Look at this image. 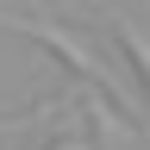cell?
<instances>
[{
	"label": "cell",
	"instance_id": "obj_1",
	"mask_svg": "<svg viewBox=\"0 0 150 150\" xmlns=\"http://www.w3.org/2000/svg\"><path fill=\"white\" fill-rule=\"evenodd\" d=\"M0 25H13V31H25V38H38L44 50H56L63 63L81 75V81L94 88V94H106L119 112H138V100H131V88H125V75L106 63L100 50H94V38H81L75 25H50V19H25V13H0Z\"/></svg>",
	"mask_w": 150,
	"mask_h": 150
},
{
	"label": "cell",
	"instance_id": "obj_2",
	"mask_svg": "<svg viewBox=\"0 0 150 150\" xmlns=\"http://www.w3.org/2000/svg\"><path fill=\"white\" fill-rule=\"evenodd\" d=\"M112 31H119V44H125V56L138 63V75L150 81V31H144V25H138L131 13H119V19H112Z\"/></svg>",
	"mask_w": 150,
	"mask_h": 150
},
{
	"label": "cell",
	"instance_id": "obj_3",
	"mask_svg": "<svg viewBox=\"0 0 150 150\" xmlns=\"http://www.w3.org/2000/svg\"><path fill=\"white\" fill-rule=\"evenodd\" d=\"M50 150H94V144H88V138H75V144H50Z\"/></svg>",
	"mask_w": 150,
	"mask_h": 150
}]
</instances>
